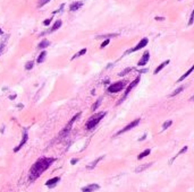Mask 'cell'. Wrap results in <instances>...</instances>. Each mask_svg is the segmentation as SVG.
Masks as SVG:
<instances>
[{
    "mask_svg": "<svg viewBox=\"0 0 194 192\" xmlns=\"http://www.w3.org/2000/svg\"><path fill=\"white\" fill-rule=\"evenodd\" d=\"M4 33V32H2V29H1V28H0V35H1V34Z\"/></svg>",
    "mask_w": 194,
    "mask_h": 192,
    "instance_id": "cell-38",
    "label": "cell"
},
{
    "mask_svg": "<svg viewBox=\"0 0 194 192\" xmlns=\"http://www.w3.org/2000/svg\"><path fill=\"white\" fill-rule=\"evenodd\" d=\"M100 189V185L97 184V183H92V184H89V185L84 186L82 189V192H94Z\"/></svg>",
    "mask_w": 194,
    "mask_h": 192,
    "instance_id": "cell-10",
    "label": "cell"
},
{
    "mask_svg": "<svg viewBox=\"0 0 194 192\" xmlns=\"http://www.w3.org/2000/svg\"><path fill=\"white\" fill-rule=\"evenodd\" d=\"M169 62H170V60H166V61H164L162 63H160L159 66H158V67L154 69V71H153L154 75H157L158 73H160V71H161V70H162V69H164L166 66H168V64H169Z\"/></svg>",
    "mask_w": 194,
    "mask_h": 192,
    "instance_id": "cell-12",
    "label": "cell"
},
{
    "mask_svg": "<svg viewBox=\"0 0 194 192\" xmlns=\"http://www.w3.org/2000/svg\"><path fill=\"white\" fill-rule=\"evenodd\" d=\"M51 21H52V17L51 18H48V19H46V21L43 22V25H44V26H48V25L51 23Z\"/></svg>",
    "mask_w": 194,
    "mask_h": 192,
    "instance_id": "cell-31",
    "label": "cell"
},
{
    "mask_svg": "<svg viewBox=\"0 0 194 192\" xmlns=\"http://www.w3.org/2000/svg\"><path fill=\"white\" fill-rule=\"evenodd\" d=\"M148 73V69H143V70H140V75H141V73Z\"/></svg>",
    "mask_w": 194,
    "mask_h": 192,
    "instance_id": "cell-35",
    "label": "cell"
},
{
    "mask_svg": "<svg viewBox=\"0 0 194 192\" xmlns=\"http://www.w3.org/2000/svg\"><path fill=\"white\" fill-rule=\"evenodd\" d=\"M118 36V34H107V35H99L97 39H109V37H116Z\"/></svg>",
    "mask_w": 194,
    "mask_h": 192,
    "instance_id": "cell-22",
    "label": "cell"
},
{
    "mask_svg": "<svg viewBox=\"0 0 194 192\" xmlns=\"http://www.w3.org/2000/svg\"><path fill=\"white\" fill-rule=\"evenodd\" d=\"M193 16H194V12H192V14H191V17H190V22H188V25H190V26L193 24Z\"/></svg>",
    "mask_w": 194,
    "mask_h": 192,
    "instance_id": "cell-32",
    "label": "cell"
},
{
    "mask_svg": "<svg viewBox=\"0 0 194 192\" xmlns=\"http://www.w3.org/2000/svg\"><path fill=\"white\" fill-rule=\"evenodd\" d=\"M184 89V87H179V88H177V89H175L174 90V92H173V93H171L170 95V97H173V96H175V95H177V94H179V93H181V92H182V90Z\"/></svg>",
    "mask_w": 194,
    "mask_h": 192,
    "instance_id": "cell-27",
    "label": "cell"
},
{
    "mask_svg": "<svg viewBox=\"0 0 194 192\" xmlns=\"http://www.w3.org/2000/svg\"><path fill=\"white\" fill-rule=\"evenodd\" d=\"M152 165V163H149V164H144V165H142V166H138L136 169H135V172L136 173H140V172H143L144 169H147L148 167H150Z\"/></svg>",
    "mask_w": 194,
    "mask_h": 192,
    "instance_id": "cell-16",
    "label": "cell"
},
{
    "mask_svg": "<svg viewBox=\"0 0 194 192\" xmlns=\"http://www.w3.org/2000/svg\"><path fill=\"white\" fill-rule=\"evenodd\" d=\"M61 24H63V23H61V21H57V22L55 23V25H53V26L51 27L50 32H55V31H57L58 28L61 27Z\"/></svg>",
    "mask_w": 194,
    "mask_h": 192,
    "instance_id": "cell-21",
    "label": "cell"
},
{
    "mask_svg": "<svg viewBox=\"0 0 194 192\" xmlns=\"http://www.w3.org/2000/svg\"><path fill=\"white\" fill-rule=\"evenodd\" d=\"M59 181H60V177H59V176H57V177H53V179H51V180H48L46 182V186L53 188V186L56 185Z\"/></svg>",
    "mask_w": 194,
    "mask_h": 192,
    "instance_id": "cell-11",
    "label": "cell"
},
{
    "mask_svg": "<svg viewBox=\"0 0 194 192\" xmlns=\"http://www.w3.org/2000/svg\"><path fill=\"white\" fill-rule=\"evenodd\" d=\"M49 45H50V42L48 40H43L42 42H40V44L38 45V48L39 49H46L47 46H49Z\"/></svg>",
    "mask_w": 194,
    "mask_h": 192,
    "instance_id": "cell-19",
    "label": "cell"
},
{
    "mask_svg": "<svg viewBox=\"0 0 194 192\" xmlns=\"http://www.w3.org/2000/svg\"><path fill=\"white\" fill-rule=\"evenodd\" d=\"M33 64H34V61L26 62V64H25V69H26V70H30V69H32V68H33Z\"/></svg>",
    "mask_w": 194,
    "mask_h": 192,
    "instance_id": "cell-28",
    "label": "cell"
},
{
    "mask_svg": "<svg viewBox=\"0 0 194 192\" xmlns=\"http://www.w3.org/2000/svg\"><path fill=\"white\" fill-rule=\"evenodd\" d=\"M80 117H81V112H78V113H77V114H76V115H74V117L72 118V120L69 121L68 123H67V125H66V127L64 128L63 131L60 132V135H59V137H60V138H63V137H65V136H66V135H67V133H68L69 131H70V129H72V127H73V124H74V122H75V121H76V120H77V119L80 118Z\"/></svg>",
    "mask_w": 194,
    "mask_h": 192,
    "instance_id": "cell-4",
    "label": "cell"
},
{
    "mask_svg": "<svg viewBox=\"0 0 194 192\" xmlns=\"http://www.w3.org/2000/svg\"><path fill=\"white\" fill-rule=\"evenodd\" d=\"M149 59H150V52H149V51H145V52L143 53L142 58L140 59V61L137 62V66H138V67L145 66V64L149 62Z\"/></svg>",
    "mask_w": 194,
    "mask_h": 192,
    "instance_id": "cell-8",
    "label": "cell"
},
{
    "mask_svg": "<svg viewBox=\"0 0 194 192\" xmlns=\"http://www.w3.org/2000/svg\"><path fill=\"white\" fill-rule=\"evenodd\" d=\"M148 43H149V40L147 39V37H144V39H142L138 43H137L133 49H131V50H128L126 53H132V52H135V51H138V50H141V49H143V48H145L147 45H148Z\"/></svg>",
    "mask_w": 194,
    "mask_h": 192,
    "instance_id": "cell-6",
    "label": "cell"
},
{
    "mask_svg": "<svg viewBox=\"0 0 194 192\" xmlns=\"http://www.w3.org/2000/svg\"><path fill=\"white\" fill-rule=\"evenodd\" d=\"M77 162H78V159H77V158H74V159H72V160H70V164H72V165H75Z\"/></svg>",
    "mask_w": 194,
    "mask_h": 192,
    "instance_id": "cell-34",
    "label": "cell"
},
{
    "mask_svg": "<svg viewBox=\"0 0 194 192\" xmlns=\"http://www.w3.org/2000/svg\"><path fill=\"white\" fill-rule=\"evenodd\" d=\"M4 48H5V42H1V43H0V54L2 53V51H4Z\"/></svg>",
    "mask_w": 194,
    "mask_h": 192,
    "instance_id": "cell-33",
    "label": "cell"
},
{
    "mask_svg": "<svg viewBox=\"0 0 194 192\" xmlns=\"http://www.w3.org/2000/svg\"><path fill=\"white\" fill-rule=\"evenodd\" d=\"M46 56H47V51H42L40 53V56H38L36 62H38V63H42V62L46 60Z\"/></svg>",
    "mask_w": 194,
    "mask_h": 192,
    "instance_id": "cell-15",
    "label": "cell"
},
{
    "mask_svg": "<svg viewBox=\"0 0 194 192\" xmlns=\"http://www.w3.org/2000/svg\"><path fill=\"white\" fill-rule=\"evenodd\" d=\"M102 158H103V156H100V157H99V158H97V159H96V160H94V162H92V163L90 164V165H87V169H94V167H96V166H97V164L99 163V162H100V160H101V159H102Z\"/></svg>",
    "mask_w": 194,
    "mask_h": 192,
    "instance_id": "cell-17",
    "label": "cell"
},
{
    "mask_svg": "<svg viewBox=\"0 0 194 192\" xmlns=\"http://www.w3.org/2000/svg\"><path fill=\"white\" fill-rule=\"evenodd\" d=\"M187 148H188L187 146L183 147L182 149H181V150H179V152H178V154H177L176 156H175V157H174V158H173V159H171V160H170V164L173 163V162H174V160H175V159H176V157H178V156H179V155H182L183 152H186V150H187Z\"/></svg>",
    "mask_w": 194,
    "mask_h": 192,
    "instance_id": "cell-23",
    "label": "cell"
},
{
    "mask_svg": "<svg viewBox=\"0 0 194 192\" xmlns=\"http://www.w3.org/2000/svg\"><path fill=\"white\" fill-rule=\"evenodd\" d=\"M106 112H100V113H97V114H94V115H92L91 118L89 119V121L86 122L85 124V129L86 130H92L94 129L98 125V123L102 120L104 117H106Z\"/></svg>",
    "mask_w": 194,
    "mask_h": 192,
    "instance_id": "cell-2",
    "label": "cell"
},
{
    "mask_svg": "<svg viewBox=\"0 0 194 192\" xmlns=\"http://www.w3.org/2000/svg\"><path fill=\"white\" fill-rule=\"evenodd\" d=\"M164 17H155V21H164Z\"/></svg>",
    "mask_w": 194,
    "mask_h": 192,
    "instance_id": "cell-37",
    "label": "cell"
},
{
    "mask_svg": "<svg viewBox=\"0 0 194 192\" xmlns=\"http://www.w3.org/2000/svg\"><path fill=\"white\" fill-rule=\"evenodd\" d=\"M140 121H141V119H135L134 121H132L131 123L130 124H127L124 129H121V130H119L118 132H117V136H119V135H121V133H124V132H126V131H130L131 129H133V128H135L137 124L140 123Z\"/></svg>",
    "mask_w": 194,
    "mask_h": 192,
    "instance_id": "cell-7",
    "label": "cell"
},
{
    "mask_svg": "<svg viewBox=\"0 0 194 192\" xmlns=\"http://www.w3.org/2000/svg\"><path fill=\"white\" fill-rule=\"evenodd\" d=\"M50 0H39V2H38V7H43V6L48 4Z\"/></svg>",
    "mask_w": 194,
    "mask_h": 192,
    "instance_id": "cell-29",
    "label": "cell"
},
{
    "mask_svg": "<svg viewBox=\"0 0 194 192\" xmlns=\"http://www.w3.org/2000/svg\"><path fill=\"white\" fill-rule=\"evenodd\" d=\"M83 6V2L82 1H77V2H74V4H72L70 7H69V10L70 11H76L78 10L81 7Z\"/></svg>",
    "mask_w": 194,
    "mask_h": 192,
    "instance_id": "cell-13",
    "label": "cell"
},
{
    "mask_svg": "<svg viewBox=\"0 0 194 192\" xmlns=\"http://www.w3.org/2000/svg\"><path fill=\"white\" fill-rule=\"evenodd\" d=\"M86 52H87V50H86L85 48L84 49H82L81 51H78L77 53H75L74 56H72V60H74V59H76V58H78V56H83V54H85Z\"/></svg>",
    "mask_w": 194,
    "mask_h": 192,
    "instance_id": "cell-18",
    "label": "cell"
},
{
    "mask_svg": "<svg viewBox=\"0 0 194 192\" xmlns=\"http://www.w3.org/2000/svg\"><path fill=\"white\" fill-rule=\"evenodd\" d=\"M145 138H147V135H145V133H144V135H143V137H142V138H140V139H138V141H142V140H144V139H145Z\"/></svg>",
    "mask_w": 194,
    "mask_h": 192,
    "instance_id": "cell-36",
    "label": "cell"
},
{
    "mask_svg": "<svg viewBox=\"0 0 194 192\" xmlns=\"http://www.w3.org/2000/svg\"><path fill=\"white\" fill-rule=\"evenodd\" d=\"M133 70V68H131V67H128V68H126L125 70H123V71H120L119 73H118V76H120V77H123V76H125L126 73H128L130 71H132Z\"/></svg>",
    "mask_w": 194,
    "mask_h": 192,
    "instance_id": "cell-24",
    "label": "cell"
},
{
    "mask_svg": "<svg viewBox=\"0 0 194 192\" xmlns=\"http://www.w3.org/2000/svg\"><path fill=\"white\" fill-rule=\"evenodd\" d=\"M140 80H141V77H140V76H137L136 78L134 79V80H133V81H132L131 84L128 85V86H127V88H126V90H125V94H124V97H123V98H121V100H120L119 101V103H121V102L124 101V98H125V97H127V95H128V94H130V93H131V90L133 89V88H134V87H136L137 86V84H138V83H140Z\"/></svg>",
    "mask_w": 194,
    "mask_h": 192,
    "instance_id": "cell-5",
    "label": "cell"
},
{
    "mask_svg": "<svg viewBox=\"0 0 194 192\" xmlns=\"http://www.w3.org/2000/svg\"><path fill=\"white\" fill-rule=\"evenodd\" d=\"M126 86V81L125 80H123V81H117V83H115V84H111L109 86L108 88H107V92L108 93H118L120 92L121 89H124Z\"/></svg>",
    "mask_w": 194,
    "mask_h": 192,
    "instance_id": "cell-3",
    "label": "cell"
},
{
    "mask_svg": "<svg viewBox=\"0 0 194 192\" xmlns=\"http://www.w3.org/2000/svg\"><path fill=\"white\" fill-rule=\"evenodd\" d=\"M193 70H194V66H192V67H191V68H190V69L187 70V73H184V75L182 76V77H179V79L177 80V83H181V81H183V80H184L185 78H187L188 76H190V73H192Z\"/></svg>",
    "mask_w": 194,
    "mask_h": 192,
    "instance_id": "cell-14",
    "label": "cell"
},
{
    "mask_svg": "<svg viewBox=\"0 0 194 192\" xmlns=\"http://www.w3.org/2000/svg\"><path fill=\"white\" fill-rule=\"evenodd\" d=\"M101 101H102V97H100V98H99V100L97 101V103H96V104L92 106V111H96L98 107L100 106V104H101Z\"/></svg>",
    "mask_w": 194,
    "mask_h": 192,
    "instance_id": "cell-25",
    "label": "cell"
},
{
    "mask_svg": "<svg viewBox=\"0 0 194 192\" xmlns=\"http://www.w3.org/2000/svg\"><path fill=\"white\" fill-rule=\"evenodd\" d=\"M55 162V158L52 157H42L40 159H38L33 166L30 169V175H29V181L30 182H34L39 176H40L44 171L50 167V165Z\"/></svg>",
    "mask_w": 194,
    "mask_h": 192,
    "instance_id": "cell-1",
    "label": "cell"
},
{
    "mask_svg": "<svg viewBox=\"0 0 194 192\" xmlns=\"http://www.w3.org/2000/svg\"><path fill=\"white\" fill-rule=\"evenodd\" d=\"M171 124H173V121L171 120H168L167 122H165V123L162 124V130H166V129H168L169 127H170Z\"/></svg>",
    "mask_w": 194,
    "mask_h": 192,
    "instance_id": "cell-26",
    "label": "cell"
},
{
    "mask_svg": "<svg viewBox=\"0 0 194 192\" xmlns=\"http://www.w3.org/2000/svg\"><path fill=\"white\" fill-rule=\"evenodd\" d=\"M150 152H151V150H150V149H145V150H144V152H141V154H140V155H138V156H137V159H138V160H140V159H142V158L147 157V156H148V155H150Z\"/></svg>",
    "mask_w": 194,
    "mask_h": 192,
    "instance_id": "cell-20",
    "label": "cell"
},
{
    "mask_svg": "<svg viewBox=\"0 0 194 192\" xmlns=\"http://www.w3.org/2000/svg\"><path fill=\"white\" fill-rule=\"evenodd\" d=\"M109 42H110V40H109V39H106V40H104V41L102 42V44L100 45V48H101V49L106 48V46H107V45L109 44Z\"/></svg>",
    "mask_w": 194,
    "mask_h": 192,
    "instance_id": "cell-30",
    "label": "cell"
},
{
    "mask_svg": "<svg viewBox=\"0 0 194 192\" xmlns=\"http://www.w3.org/2000/svg\"><path fill=\"white\" fill-rule=\"evenodd\" d=\"M27 139H29V135H27V130L25 129V130H24V133H23V138H22V140H21V142H19V145H18V146L16 147L15 149H14V152H17L18 150H19V149H21V148H22V147H23L24 145L26 144Z\"/></svg>",
    "mask_w": 194,
    "mask_h": 192,
    "instance_id": "cell-9",
    "label": "cell"
}]
</instances>
